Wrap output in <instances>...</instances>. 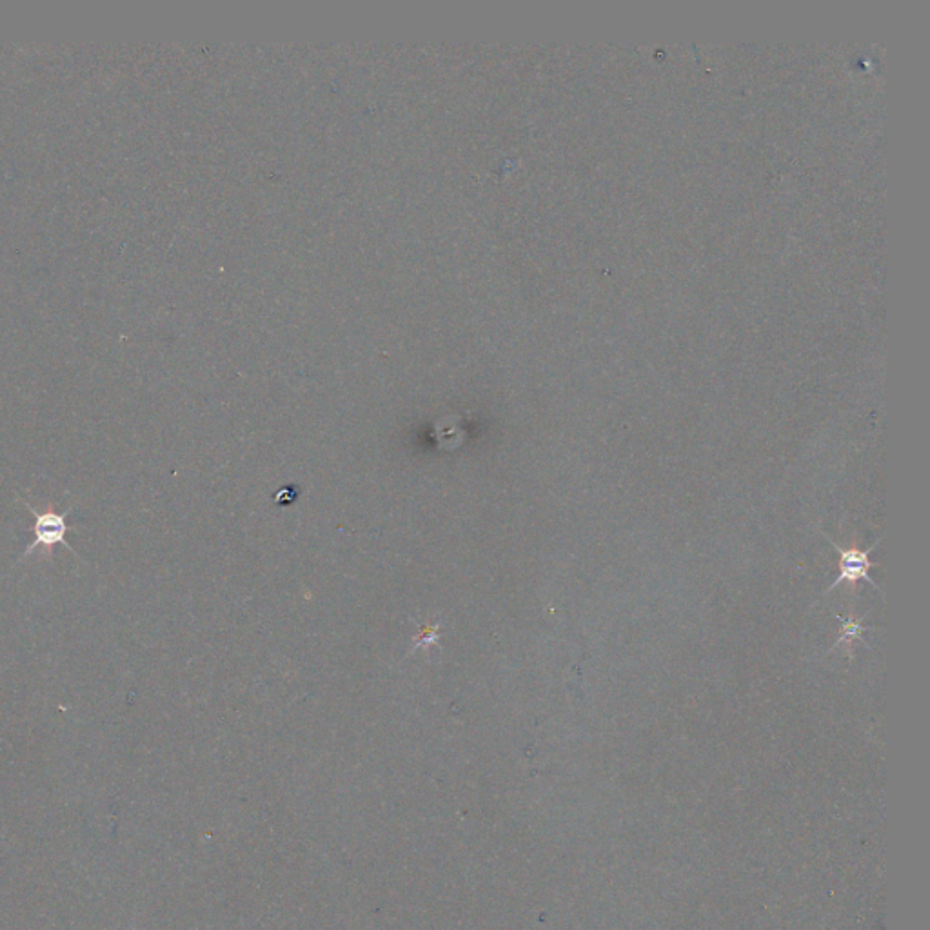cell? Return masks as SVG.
Segmentation results:
<instances>
[{
	"label": "cell",
	"mask_w": 930,
	"mask_h": 930,
	"mask_svg": "<svg viewBox=\"0 0 930 930\" xmlns=\"http://www.w3.org/2000/svg\"><path fill=\"white\" fill-rule=\"evenodd\" d=\"M24 505L33 513V542L24 549L20 560H26L29 554H33L38 547H43L46 552V558H53V551L57 545H64L73 554L75 549L68 544L66 535L69 531L68 528V514L73 513V507H68L64 513H59L53 504L48 505L46 511H36V507L29 505V502H24Z\"/></svg>",
	"instance_id": "1"
},
{
	"label": "cell",
	"mask_w": 930,
	"mask_h": 930,
	"mask_svg": "<svg viewBox=\"0 0 930 930\" xmlns=\"http://www.w3.org/2000/svg\"><path fill=\"white\" fill-rule=\"evenodd\" d=\"M820 533H822V535L825 537V540H827V542H829V544H831V545L839 552V573H838V578H836V580H834V582H832V584L823 591V594L832 592V591H834L838 585H841V584H856V582H860V580H865V582H869L876 591H881L879 585H878V584L872 580V576L869 575L872 568H878V563H874V561L869 560V554L878 547V544H879L881 538H878L876 544L870 545L869 549L862 551V549H858V547H841V545L836 544L832 538H829L823 531H820Z\"/></svg>",
	"instance_id": "2"
},
{
	"label": "cell",
	"mask_w": 930,
	"mask_h": 930,
	"mask_svg": "<svg viewBox=\"0 0 930 930\" xmlns=\"http://www.w3.org/2000/svg\"><path fill=\"white\" fill-rule=\"evenodd\" d=\"M838 620H839V624H841L839 638L836 640V643H834V647L831 649V653H832L834 649H838V647H839L841 643L851 645V643L856 641V640H858V641H863V638H862V634L865 632V627H863V616H862V618H845V620H843L841 616H838Z\"/></svg>",
	"instance_id": "3"
}]
</instances>
